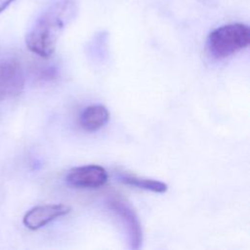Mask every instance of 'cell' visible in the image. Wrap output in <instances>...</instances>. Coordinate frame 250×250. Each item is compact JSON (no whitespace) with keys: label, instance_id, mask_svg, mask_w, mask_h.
Returning <instances> with one entry per match:
<instances>
[{"label":"cell","instance_id":"1","mask_svg":"<svg viewBox=\"0 0 250 250\" xmlns=\"http://www.w3.org/2000/svg\"><path fill=\"white\" fill-rule=\"evenodd\" d=\"M77 11L74 0H57L37 19L26 35L29 51L42 58H49L56 49L64 27L75 17Z\"/></svg>","mask_w":250,"mask_h":250},{"label":"cell","instance_id":"2","mask_svg":"<svg viewBox=\"0 0 250 250\" xmlns=\"http://www.w3.org/2000/svg\"><path fill=\"white\" fill-rule=\"evenodd\" d=\"M250 43V28L248 25L235 22L219 26L207 37V50L218 60L230 57L247 48Z\"/></svg>","mask_w":250,"mask_h":250},{"label":"cell","instance_id":"3","mask_svg":"<svg viewBox=\"0 0 250 250\" xmlns=\"http://www.w3.org/2000/svg\"><path fill=\"white\" fill-rule=\"evenodd\" d=\"M106 204L124 227L130 248L140 249L143 243V229L139 217L130 202L119 194H110L107 197Z\"/></svg>","mask_w":250,"mask_h":250},{"label":"cell","instance_id":"4","mask_svg":"<svg viewBox=\"0 0 250 250\" xmlns=\"http://www.w3.org/2000/svg\"><path fill=\"white\" fill-rule=\"evenodd\" d=\"M107 179L106 170L96 164L73 167L65 177L67 185L77 188H98L103 187Z\"/></svg>","mask_w":250,"mask_h":250},{"label":"cell","instance_id":"5","mask_svg":"<svg viewBox=\"0 0 250 250\" xmlns=\"http://www.w3.org/2000/svg\"><path fill=\"white\" fill-rule=\"evenodd\" d=\"M24 87V74L21 63L16 60L0 62V100L19 96Z\"/></svg>","mask_w":250,"mask_h":250},{"label":"cell","instance_id":"6","mask_svg":"<svg viewBox=\"0 0 250 250\" xmlns=\"http://www.w3.org/2000/svg\"><path fill=\"white\" fill-rule=\"evenodd\" d=\"M71 208L65 204H46L39 205L28 210L23 216V225L32 230L41 229L56 220L68 214Z\"/></svg>","mask_w":250,"mask_h":250},{"label":"cell","instance_id":"7","mask_svg":"<svg viewBox=\"0 0 250 250\" xmlns=\"http://www.w3.org/2000/svg\"><path fill=\"white\" fill-rule=\"evenodd\" d=\"M108 119L109 112L104 105L93 104L87 106L81 112L79 123L84 130L93 132L104 126Z\"/></svg>","mask_w":250,"mask_h":250},{"label":"cell","instance_id":"8","mask_svg":"<svg viewBox=\"0 0 250 250\" xmlns=\"http://www.w3.org/2000/svg\"><path fill=\"white\" fill-rule=\"evenodd\" d=\"M119 181L127 186H131L134 188H142L145 190H149L156 193H163L166 192L168 189V186L160 181L139 177L135 175H128V174H120Z\"/></svg>","mask_w":250,"mask_h":250},{"label":"cell","instance_id":"9","mask_svg":"<svg viewBox=\"0 0 250 250\" xmlns=\"http://www.w3.org/2000/svg\"><path fill=\"white\" fill-rule=\"evenodd\" d=\"M15 0H0V13H2Z\"/></svg>","mask_w":250,"mask_h":250}]
</instances>
